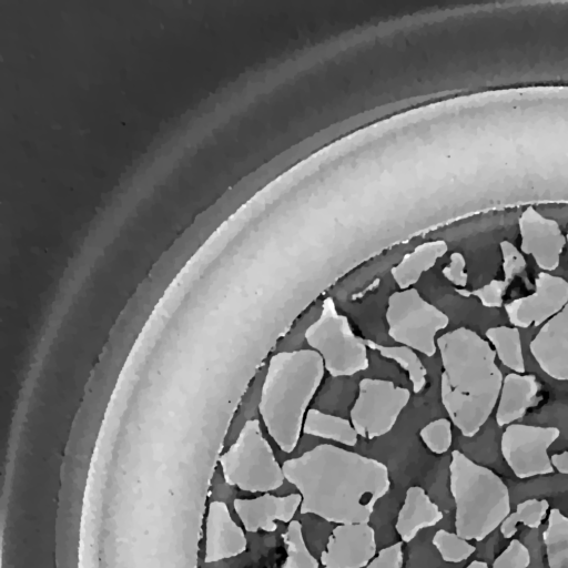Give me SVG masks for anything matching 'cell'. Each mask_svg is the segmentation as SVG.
Here are the masks:
<instances>
[{
    "mask_svg": "<svg viewBox=\"0 0 568 568\" xmlns=\"http://www.w3.org/2000/svg\"><path fill=\"white\" fill-rule=\"evenodd\" d=\"M466 105L476 121L475 214L568 203V88L486 92Z\"/></svg>",
    "mask_w": 568,
    "mask_h": 568,
    "instance_id": "1",
    "label": "cell"
},
{
    "mask_svg": "<svg viewBox=\"0 0 568 568\" xmlns=\"http://www.w3.org/2000/svg\"><path fill=\"white\" fill-rule=\"evenodd\" d=\"M282 468L302 496L301 514L337 525L368 523L390 487L385 464L331 444L286 459Z\"/></svg>",
    "mask_w": 568,
    "mask_h": 568,
    "instance_id": "2",
    "label": "cell"
},
{
    "mask_svg": "<svg viewBox=\"0 0 568 568\" xmlns=\"http://www.w3.org/2000/svg\"><path fill=\"white\" fill-rule=\"evenodd\" d=\"M443 373L440 399L449 420L465 437L475 436L493 413L504 376L488 341L458 327L437 341Z\"/></svg>",
    "mask_w": 568,
    "mask_h": 568,
    "instance_id": "3",
    "label": "cell"
},
{
    "mask_svg": "<svg viewBox=\"0 0 568 568\" xmlns=\"http://www.w3.org/2000/svg\"><path fill=\"white\" fill-rule=\"evenodd\" d=\"M322 357L313 349L274 354L262 385L258 412L284 453H292L303 430L306 409L324 377Z\"/></svg>",
    "mask_w": 568,
    "mask_h": 568,
    "instance_id": "4",
    "label": "cell"
},
{
    "mask_svg": "<svg viewBox=\"0 0 568 568\" xmlns=\"http://www.w3.org/2000/svg\"><path fill=\"white\" fill-rule=\"evenodd\" d=\"M449 489L456 534L467 540H484L510 514L509 491L501 478L459 450L452 453Z\"/></svg>",
    "mask_w": 568,
    "mask_h": 568,
    "instance_id": "5",
    "label": "cell"
},
{
    "mask_svg": "<svg viewBox=\"0 0 568 568\" xmlns=\"http://www.w3.org/2000/svg\"><path fill=\"white\" fill-rule=\"evenodd\" d=\"M220 465L226 484L244 491L268 493L285 479L256 418L244 423L235 442L221 455Z\"/></svg>",
    "mask_w": 568,
    "mask_h": 568,
    "instance_id": "6",
    "label": "cell"
},
{
    "mask_svg": "<svg viewBox=\"0 0 568 568\" xmlns=\"http://www.w3.org/2000/svg\"><path fill=\"white\" fill-rule=\"evenodd\" d=\"M304 336L333 377L352 376L369 366L365 339L354 334L348 318L338 313L331 297L323 301L318 318Z\"/></svg>",
    "mask_w": 568,
    "mask_h": 568,
    "instance_id": "7",
    "label": "cell"
},
{
    "mask_svg": "<svg viewBox=\"0 0 568 568\" xmlns=\"http://www.w3.org/2000/svg\"><path fill=\"white\" fill-rule=\"evenodd\" d=\"M386 322L392 339L430 357L437 352L436 335L449 318L410 287L388 297Z\"/></svg>",
    "mask_w": 568,
    "mask_h": 568,
    "instance_id": "8",
    "label": "cell"
},
{
    "mask_svg": "<svg viewBox=\"0 0 568 568\" xmlns=\"http://www.w3.org/2000/svg\"><path fill=\"white\" fill-rule=\"evenodd\" d=\"M410 399V392L392 381L363 378L351 408V423L358 436L374 439L386 435Z\"/></svg>",
    "mask_w": 568,
    "mask_h": 568,
    "instance_id": "9",
    "label": "cell"
},
{
    "mask_svg": "<svg viewBox=\"0 0 568 568\" xmlns=\"http://www.w3.org/2000/svg\"><path fill=\"white\" fill-rule=\"evenodd\" d=\"M554 426L510 424L500 439L503 457L516 477L525 479L554 473L548 448L559 437Z\"/></svg>",
    "mask_w": 568,
    "mask_h": 568,
    "instance_id": "10",
    "label": "cell"
},
{
    "mask_svg": "<svg viewBox=\"0 0 568 568\" xmlns=\"http://www.w3.org/2000/svg\"><path fill=\"white\" fill-rule=\"evenodd\" d=\"M568 303V282L548 272H539L530 295L505 304L510 324L517 328L544 325Z\"/></svg>",
    "mask_w": 568,
    "mask_h": 568,
    "instance_id": "11",
    "label": "cell"
},
{
    "mask_svg": "<svg viewBox=\"0 0 568 568\" xmlns=\"http://www.w3.org/2000/svg\"><path fill=\"white\" fill-rule=\"evenodd\" d=\"M376 556V537L368 523L333 528L320 561L323 568H364Z\"/></svg>",
    "mask_w": 568,
    "mask_h": 568,
    "instance_id": "12",
    "label": "cell"
},
{
    "mask_svg": "<svg viewBox=\"0 0 568 568\" xmlns=\"http://www.w3.org/2000/svg\"><path fill=\"white\" fill-rule=\"evenodd\" d=\"M518 227L521 253L531 255L544 272L556 270L567 244L557 221L544 216L534 206H527L518 219Z\"/></svg>",
    "mask_w": 568,
    "mask_h": 568,
    "instance_id": "13",
    "label": "cell"
},
{
    "mask_svg": "<svg viewBox=\"0 0 568 568\" xmlns=\"http://www.w3.org/2000/svg\"><path fill=\"white\" fill-rule=\"evenodd\" d=\"M529 349L545 374L568 381V303L541 326Z\"/></svg>",
    "mask_w": 568,
    "mask_h": 568,
    "instance_id": "14",
    "label": "cell"
},
{
    "mask_svg": "<svg viewBox=\"0 0 568 568\" xmlns=\"http://www.w3.org/2000/svg\"><path fill=\"white\" fill-rule=\"evenodd\" d=\"M301 503L300 494L278 497L264 493L255 498H236L233 506L246 531L274 532L277 529L276 521L290 524L293 520Z\"/></svg>",
    "mask_w": 568,
    "mask_h": 568,
    "instance_id": "15",
    "label": "cell"
},
{
    "mask_svg": "<svg viewBox=\"0 0 568 568\" xmlns=\"http://www.w3.org/2000/svg\"><path fill=\"white\" fill-rule=\"evenodd\" d=\"M247 541L242 528L233 520L223 501H212L205 528V561L215 562L244 552Z\"/></svg>",
    "mask_w": 568,
    "mask_h": 568,
    "instance_id": "16",
    "label": "cell"
},
{
    "mask_svg": "<svg viewBox=\"0 0 568 568\" xmlns=\"http://www.w3.org/2000/svg\"><path fill=\"white\" fill-rule=\"evenodd\" d=\"M540 384L535 375L509 373L501 384L496 412L499 427L523 418L527 410L540 402Z\"/></svg>",
    "mask_w": 568,
    "mask_h": 568,
    "instance_id": "17",
    "label": "cell"
},
{
    "mask_svg": "<svg viewBox=\"0 0 568 568\" xmlns=\"http://www.w3.org/2000/svg\"><path fill=\"white\" fill-rule=\"evenodd\" d=\"M443 519V513L429 498L424 488L412 486L406 490L404 503L398 511L395 529L402 541L409 542L425 528L433 527Z\"/></svg>",
    "mask_w": 568,
    "mask_h": 568,
    "instance_id": "18",
    "label": "cell"
},
{
    "mask_svg": "<svg viewBox=\"0 0 568 568\" xmlns=\"http://www.w3.org/2000/svg\"><path fill=\"white\" fill-rule=\"evenodd\" d=\"M447 251L448 245L444 240L424 242L390 270L393 280L400 290L410 288Z\"/></svg>",
    "mask_w": 568,
    "mask_h": 568,
    "instance_id": "19",
    "label": "cell"
},
{
    "mask_svg": "<svg viewBox=\"0 0 568 568\" xmlns=\"http://www.w3.org/2000/svg\"><path fill=\"white\" fill-rule=\"evenodd\" d=\"M303 432L349 447L355 446L358 440V434L351 420L315 408L307 410L303 423Z\"/></svg>",
    "mask_w": 568,
    "mask_h": 568,
    "instance_id": "20",
    "label": "cell"
},
{
    "mask_svg": "<svg viewBox=\"0 0 568 568\" xmlns=\"http://www.w3.org/2000/svg\"><path fill=\"white\" fill-rule=\"evenodd\" d=\"M485 334L498 359L514 373L524 374L525 362L519 329L501 325L489 327Z\"/></svg>",
    "mask_w": 568,
    "mask_h": 568,
    "instance_id": "21",
    "label": "cell"
},
{
    "mask_svg": "<svg viewBox=\"0 0 568 568\" xmlns=\"http://www.w3.org/2000/svg\"><path fill=\"white\" fill-rule=\"evenodd\" d=\"M549 568H568V517L552 508L542 534Z\"/></svg>",
    "mask_w": 568,
    "mask_h": 568,
    "instance_id": "22",
    "label": "cell"
},
{
    "mask_svg": "<svg viewBox=\"0 0 568 568\" xmlns=\"http://www.w3.org/2000/svg\"><path fill=\"white\" fill-rule=\"evenodd\" d=\"M368 348L376 351L381 356L396 362L408 374L415 394L422 392L426 386L427 371L416 354L407 346H387L377 344L372 339L364 338Z\"/></svg>",
    "mask_w": 568,
    "mask_h": 568,
    "instance_id": "23",
    "label": "cell"
},
{
    "mask_svg": "<svg viewBox=\"0 0 568 568\" xmlns=\"http://www.w3.org/2000/svg\"><path fill=\"white\" fill-rule=\"evenodd\" d=\"M549 509L547 499L531 498L517 505L500 525V532L505 539H510L517 532L518 524L536 529L541 525Z\"/></svg>",
    "mask_w": 568,
    "mask_h": 568,
    "instance_id": "24",
    "label": "cell"
},
{
    "mask_svg": "<svg viewBox=\"0 0 568 568\" xmlns=\"http://www.w3.org/2000/svg\"><path fill=\"white\" fill-rule=\"evenodd\" d=\"M282 539L286 557L281 568H318V561L305 544L302 524L298 520L288 524Z\"/></svg>",
    "mask_w": 568,
    "mask_h": 568,
    "instance_id": "25",
    "label": "cell"
},
{
    "mask_svg": "<svg viewBox=\"0 0 568 568\" xmlns=\"http://www.w3.org/2000/svg\"><path fill=\"white\" fill-rule=\"evenodd\" d=\"M433 545L446 562H462L468 559L476 547L456 532L439 529L433 537Z\"/></svg>",
    "mask_w": 568,
    "mask_h": 568,
    "instance_id": "26",
    "label": "cell"
},
{
    "mask_svg": "<svg viewBox=\"0 0 568 568\" xmlns=\"http://www.w3.org/2000/svg\"><path fill=\"white\" fill-rule=\"evenodd\" d=\"M419 436L432 453L444 454L453 442L452 422L447 418L434 419L419 430Z\"/></svg>",
    "mask_w": 568,
    "mask_h": 568,
    "instance_id": "27",
    "label": "cell"
},
{
    "mask_svg": "<svg viewBox=\"0 0 568 568\" xmlns=\"http://www.w3.org/2000/svg\"><path fill=\"white\" fill-rule=\"evenodd\" d=\"M509 286L504 278L503 280H491L488 284L468 291L466 288H456V292L463 297H477L483 306L488 308H498L504 304V295Z\"/></svg>",
    "mask_w": 568,
    "mask_h": 568,
    "instance_id": "28",
    "label": "cell"
},
{
    "mask_svg": "<svg viewBox=\"0 0 568 568\" xmlns=\"http://www.w3.org/2000/svg\"><path fill=\"white\" fill-rule=\"evenodd\" d=\"M503 257L504 280L511 283L513 280L525 272L527 263L521 253L511 242L505 240L499 244Z\"/></svg>",
    "mask_w": 568,
    "mask_h": 568,
    "instance_id": "29",
    "label": "cell"
},
{
    "mask_svg": "<svg viewBox=\"0 0 568 568\" xmlns=\"http://www.w3.org/2000/svg\"><path fill=\"white\" fill-rule=\"evenodd\" d=\"M530 555L527 547L517 539H513L509 545L497 556L491 568H528Z\"/></svg>",
    "mask_w": 568,
    "mask_h": 568,
    "instance_id": "30",
    "label": "cell"
},
{
    "mask_svg": "<svg viewBox=\"0 0 568 568\" xmlns=\"http://www.w3.org/2000/svg\"><path fill=\"white\" fill-rule=\"evenodd\" d=\"M403 542H395L378 551L365 568H403Z\"/></svg>",
    "mask_w": 568,
    "mask_h": 568,
    "instance_id": "31",
    "label": "cell"
},
{
    "mask_svg": "<svg viewBox=\"0 0 568 568\" xmlns=\"http://www.w3.org/2000/svg\"><path fill=\"white\" fill-rule=\"evenodd\" d=\"M443 275L446 280L459 288H464L468 282L466 272V260L459 252H454L449 256V263L443 268Z\"/></svg>",
    "mask_w": 568,
    "mask_h": 568,
    "instance_id": "32",
    "label": "cell"
},
{
    "mask_svg": "<svg viewBox=\"0 0 568 568\" xmlns=\"http://www.w3.org/2000/svg\"><path fill=\"white\" fill-rule=\"evenodd\" d=\"M551 464L556 470L561 474L568 475V450L554 454L551 457Z\"/></svg>",
    "mask_w": 568,
    "mask_h": 568,
    "instance_id": "33",
    "label": "cell"
},
{
    "mask_svg": "<svg viewBox=\"0 0 568 568\" xmlns=\"http://www.w3.org/2000/svg\"><path fill=\"white\" fill-rule=\"evenodd\" d=\"M466 568H488L485 561L474 560Z\"/></svg>",
    "mask_w": 568,
    "mask_h": 568,
    "instance_id": "34",
    "label": "cell"
},
{
    "mask_svg": "<svg viewBox=\"0 0 568 568\" xmlns=\"http://www.w3.org/2000/svg\"><path fill=\"white\" fill-rule=\"evenodd\" d=\"M566 241H567V244H568V229H567V234H566Z\"/></svg>",
    "mask_w": 568,
    "mask_h": 568,
    "instance_id": "35",
    "label": "cell"
}]
</instances>
